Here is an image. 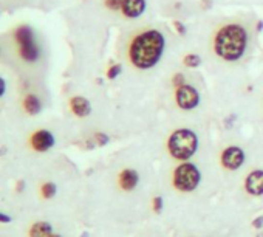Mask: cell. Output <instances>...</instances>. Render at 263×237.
<instances>
[{"instance_id":"cell-27","label":"cell","mask_w":263,"mask_h":237,"mask_svg":"<svg viewBox=\"0 0 263 237\" xmlns=\"http://www.w3.org/2000/svg\"><path fill=\"white\" fill-rule=\"evenodd\" d=\"M257 30H258V31H261V30H263V22H261V21H260V22H257Z\"/></svg>"},{"instance_id":"cell-2","label":"cell","mask_w":263,"mask_h":237,"mask_svg":"<svg viewBox=\"0 0 263 237\" xmlns=\"http://www.w3.org/2000/svg\"><path fill=\"white\" fill-rule=\"evenodd\" d=\"M249 34L241 24H226L218 28L212 41L215 56L226 62L240 61L248 48Z\"/></svg>"},{"instance_id":"cell-25","label":"cell","mask_w":263,"mask_h":237,"mask_svg":"<svg viewBox=\"0 0 263 237\" xmlns=\"http://www.w3.org/2000/svg\"><path fill=\"white\" fill-rule=\"evenodd\" d=\"M0 85H2V88H0V96H4L5 92H7V81H5V78L0 79Z\"/></svg>"},{"instance_id":"cell-10","label":"cell","mask_w":263,"mask_h":237,"mask_svg":"<svg viewBox=\"0 0 263 237\" xmlns=\"http://www.w3.org/2000/svg\"><path fill=\"white\" fill-rule=\"evenodd\" d=\"M245 189L249 195H263V169H255L248 174L245 178Z\"/></svg>"},{"instance_id":"cell-14","label":"cell","mask_w":263,"mask_h":237,"mask_svg":"<svg viewBox=\"0 0 263 237\" xmlns=\"http://www.w3.org/2000/svg\"><path fill=\"white\" fill-rule=\"evenodd\" d=\"M53 226L48 222H36L31 225L28 231V237H51L53 234Z\"/></svg>"},{"instance_id":"cell-21","label":"cell","mask_w":263,"mask_h":237,"mask_svg":"<svg viewBox=\"0 0 263 237\" xmlns=\"http://www.w3.org/2000/svg\"><path fill=\"white\" fill-rule=\"evenodd\" d=\"M172 84H174L175 88H178V87H181V85L186 84V78H184L181 73H177V75L172 76Z\"/></svg>"},{"instance_id":"cell-9","label":"cell","mask_w":263,"mask_h":237,"mask_svg":"<svg viewBox=\"0 0 263 237\" xmlns=\"http://www.w3.org/2000/svg\"><path fill=\"white\" fill-rule=\"evenodd\" d=\"M147 10L146 0H122L121 13L127 19H138L141 17Z\"/></svg>"},{"instance_id":"cell-7","label":"cell","mask_w":263,"mask_h":237,"mask_svg":"<svg viewBox=\"0 0 263 237\" xmlns=\"http://www.w3.org/2000/svg\"><path fill=\"white\" fill-rule=\"evenodd\" d=\"M246 155L240 146H228L220 157L221 166L228 171H238L245 165Z\"/></svg>"},{"instance_id":"cell-30","label":"cell","mask_w":263,"mask_h":237,"mask_svg":"<svg viewBox=\"0 0 263 237\" xmlns=\"http://www.w3.org/2000/svg\"><path fill=\"white\" fill-rule=\"evenodd\" d=\"M257 237H263V232H258V234H257Z\"/></svg>"},{"instance_id":"cell-23","label":"cell","mask_w":263,"mask_h":237,"mask_svg":"<svg viewBox=\"0 0 263 237\" xmlns=\"http://www.w3.org/2000/svg\"><path fill=\"white\" fill-rule=\"evenodd\" d=\"M263 226V215H260V217H255L254 218V222H252V228H255V229H260Z\"/></svg>"},{"instance_id":"cell-12","label":"cell","mask_w":263,"mask_h":237,"mask_svg":"<svg viewBox=\"0 0 263 237\" xmlns=\"http://www.w3.org/2000/svg\"><path fill=\"white\" fill-rule=\"evenodd\" d=\"M119 186L124 191H134L140 183V174L135 169H124L119 174Z\"/></svg>"},{"instance_id":"cell-13","label":"cell","mask_w":263,"mask_h":237,"mask_svg":"<svg viewBox=\"0 0 263 237\" xmlns=\"http://www.w3.org/2000/svg\"><path fill=\"white\" fill-rule=\"evenodd\" d=\"M22 105H24V110H25L28 115H31V116L39 115V113L42 112V101H41L39 96H36V95H33V93H30V95H27V96L24 98Z\"/></svg>"},{"instance_id":"cell-24","label":"cell","mask_w":263,"mask_h":237,"mask_svg":"<svg viewBox=\"0 0 263 237\" xmlns=\"http://www.w3.org/2000/svg\"><path fill=\"white\" fill-rule=\"evenodd\" d=\"M0 222L7 225V223L13 222V217H11V215H8V214H5V212H0Z\"/></svg>"},{"instance_id":"cell-18","label":"cell","mask_w":263,"mask_h":237,"mask_svg":"<svg viewBox=\"0 0 263 237\" xmlns=\"http://www.w3.org/2000/svg\"><path fill=\"white\" fill-rule=\"evenodd\" d=\"M95 141L99 148H102V146H107L110 143V137L104 132H98V134H95Z\"/></svg>"},{"instance_id":"cell-26","label":"cell","mask_w":263,"mask_h":237,"mask_svg":"<svg viewBox=\"0 0 263 237\" xmlns=\"http://www.w3.org/2000/svg\"><path fill=\"white\" fill-rule=\"evenodd\" d=\"M25 186H27V185H25V181H24V180H21V181L17 183V192H22V191L25 189Z\"/></svg>"},{"instance_id":"cell-4","label":"cell","mask_w":263,"mask_h":237,"mask_svg":"<svg viewBox=\"0 0 263 237\" xmlns=\"http://www.w3.org/2000/svg\"><path fill=\"white\" fill-rule=\"evenodd\" d=\"M14 41L19 47L21 58L28 64H36L41 59V48L36 42L34 31L30 25H21L14 30Z\"/></svg>"},{"instance_id":"cell-5","label":"cell","mask_w":263,"mask_h":237,"mask_svg":"<svg viewBox=\"0 0 263 237\" xmlns=\"http://www.w3.org/2000/svg\"><path fill=\"white\" fill-rule=\"evenodd\" d=\"M201 183V172L197 165L181 161L174 171V186L181 192H194Z\"/></svg>"},{"instance_id":"cell-8","label":"cell","mask_w":263,"mask_h":237,"mask_svg":"<svg viewBox=\"0 0 263 237\" xmlns=\"http://www.w3.org/2000/svg\"><path fill=\"white\" fill-rule=\"evenodd\" d=\"M30 144H31V148H33L36 152H48L50 149L54 148L56 140H54V135H53L50 131L41 129V131H36V132L31 135Z\"/></svg>"},{"instance_id":"cell-1","label":"cell","mask_w":263,"mask_h":237,"mask_svg":"<svg viewBox=\"0 0 263 237\" xmlns=\"http://www.w3.org/2000/svg\"><path fill=\"white\" fill-rule=\"evenodd\" d=\"M164 50V34L160 30L149 28L132 39L128 45V61L138 70H151L161 61Z\"/></svg>"},{"instance_id":"cell-20","label":"cell","mask_w":263,"mask_h":237,"mask_svg":"<svg viewBox=\"0 0 263 237\" xmlns=\"http://www.w3.org/2000/svg\"><path fill=\"white\" fill-rule=\"evenodd\" d=\"M152 208H154V211L157 212V214H161V211H163V208H164V200H163V197H154V200H152Z\"/></svg>"},{"instance_id":"cell-11","label":"cell","mask_w":263,"mask_h":237,"mask_svg":"<svg viewBox=\"0 0 263 237\" xmlns=\"http://www.w3.org/2000/svg\"><path fill=\"white\" fill-rule=\"evenodd\" d=\"M70 110L78 118H85L91 113V102L84 96H73L70 99Z\"/></svg>"},{"instance_id":"cell-22","label":"cell","mask_w":263,"mask_h":237,"mask_svg":"<svg viewBox=\"0 0 263 237\" xmlns=\"http://www.w3.org/2000/svg\"><path fill=\"white\" fill-rule=\"evenodd\" d=\"M174 28L177 30V33H178L180 36H184V34L187 33L186 25H184L183 22H180V21H174Z\"/></svg>"},{"instance_id":"cell-19","label":"cell","mask_w":263,"mask_h":237,"mask_svg":"<svg viewBox=\"0 0 263 237\" xmlns=\"http://www.w3.org/2000/svg\"><path fill=\"white\" fill-rule=\"evenodd\" d=\"M104 4L111 11H121L122 8V0H104Z\"/></svg>"},{"instance_id":"cell-16","label":"cell","mask_w":263,"mask_h":237,"mask_svg":"<svg viewBox=\"0 0 263 237\" xmlns=\"http://www.w3.org/2000/svg\"><path fill=\"white\" fill-rule=\"evenodd\" d=\"M183 64L187 67V68H197L201 65V58L195 53H187L184 58H183Z\"/></svg>"},{"instance_id":"cell-15","label":"cell","mask_w":263,"mask_h":237,"mask_svg":"<svg viewBox=\"0 0 263 237\" xmlns=\"http://www.w3.org/2000/svg\"><path fill=\"white\" fill-rule=\"evenodd\" d=\"M41 194L45 200H50V198H54L56 194H58V186L56 183L53 181H47L41 186Z\"/></svg>"},{"instance_id":"cell-29","label":"cell","mask_w":263,"mask_h":237,"mask_svg":"<svg viewBox=\"0 0 263 237\" xmlns=\"http://www.w3.org/2000/svg\"><path fill=\"white\" fill-rule=\"evenodd\" d=\"M81 237H88V232H82V235Z\"/></svg>"},{"instance_id":"cell-28","label":"cell","mask_w":263,"mask_h":237,"mask_svg":"<svg viewBox=\"0 0 263 237\" xmlns=\"http://www.w3.org/2000/svg\"><path fill=\"white\" fill-rule=\"evenodd\" d=\"M51 237H62V235H61V234H58V232H53V234H51Z\"/></svg>"},{"instance_id":"cell-6","label":"cell","mask_w":263,"mask_h":237,"mask_svg":"<svg viewBox=\"0 0 263 237\" xmlns=\"http://www.w3.org/2000/svg\"><path fill=\"white\" fill-rule=\"evenodd\" d=\"M200 92L191 84H184L175 90V102L181 110H194L200 105Z\"/></svg>"},{"instance_id":"cell-17","label":"cell","mask_w":263,"mask_h":237,"mask_svg":"<svg viewBox=\"0 0 263 237\" xmlns=\"http://www.w3.org/2000/svg\"><path fill=\"white\" fill-rule=\"evenodd\" d=\"M121 73H122V65H121V64H113V65L108 67V70H107V78H108V79H116Z\"/></svg>"},{"instance_id":"cell-3","label":"cell","mask_w":263,"mask_h":237,"mask_svg":"<svg viewBox=\"0 0 263 237\" xmlns=\"http://www.w3.org/2000/svg\"><path fill=\"white\" fill-rule=\"evenodd\" d=\"M198 135L187 127L177 129L167 140L169 154L178 161H189L198 151Z\"/></svg>"}]
</instances>
